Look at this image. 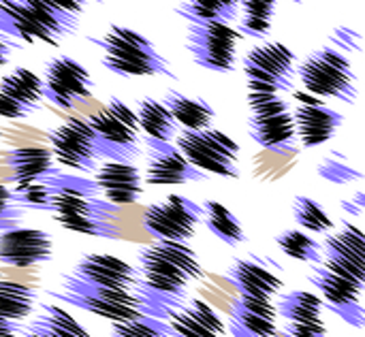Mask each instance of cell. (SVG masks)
Listing matches in <instances>:
<instances>
[{"instance_id": "52a82bcc", "label": "cell", "mask_w": 365, "mask_h": 337, "mask_svg": "<svg viewBox=\"0 0 365 337\" xmlns=\"http://www.w3.org/2000/svg\"><path fill=\"white\" fill-rule=\"evenodd\" d=\"M242 68L246 75L248 92H293L297 83V56L295 51L276 41L255 45L244 58Z\"/></svg>"}, {"instance_id": "5b68a950", "label": "cell", "mask_w": 365, "mask_h": 337, "mask_svg": "<svg viewBox=\"0 0 365 337\" xmlns=\"http://www.w3.org/2000/svg\"><path fill=\"white\" fill-rule=\"evenodd\" d=\"M248 133L263 150L287 152L299 156L302 145L295 135L293 111L282 94L248 92Z\"/></svg>"}, {"instance_id": "d4e9b609", "label": "cell", "mask_w": 365, "mask_h": 337, "mask_svg": "<svg viewBox=\"0 0 365 337\" xmlns=\"http://www.w3.org/2000/svg\"><path fill=\"white\" fill-rule=\"evenodd\" d=\"M0 94L11 98L28 118L36 113L43 105L41 77L30 68H13L0 79Z\"/></svg>"}, {"instance_id": "9c48e42d", "label": "cell", "mask_w": 365, "mask_h": 337, "mask_svg": "<svg viewBox=\"0 0 365 337\" xmlns=\"http://www.w3.org/2000/svg\"><path fill=\"white\" fill-rule=\"evenodd\" d=\"M242 32L222 21H188L186 51L205 71L229 75L237 68V47Z\"/></svg>"}, {"instance_id": "cb8c5ba5", "label": "cell", "mask_w": 365, "mask_h": 337, "mask_svg": "<svg viewBox=\"0 0 365 337\" xmlns=\"http://www.w3.org/2000/svg\"><path fill=\"white\" fill-rule=\"evenodd\" d=\"M165 107L169 109V113L173 115V120L178 122L180 128H190V130H199V128H207L214 126L216 120V109L199 96H188L180 90H167L163 96Z\"/></svg>"}, {"instance_id": "7a4b0ae2", "label": "cell", "mask_w": 365, "mask_h": 337, "mask_svg": "<svg viewBox=\"0 0 365 337\" xmlns=\"http://www.w3.org/2000/svg\"><path fill=\"white\" fill-rule=\"evenodd\" d=\"M137 269L143 286L173 310L184 306L188 284L205 276L197 252L186 242L169 239H156L152 246L141 248L137 252Z\"/></svg>"}, {"instance_id": "4fadbf2b", "label": "cell", "mask_w": 365, "mask_h": 337, "mask_svg": "<svg viewBox=\"0 0 365 337\" xmlns=\"http://www.w3.org/2000/svg\"><path fill=\"white\" fill-rule=\"evenodd\" d=\"M145 147V184L150 186H180L207 182L210 175L192 167L173 141L143 137Z\"/></svg>"}, {"instance_id": "83f0119b", "label": "cell", "mask_w": 365, "mask_h": 337, "mask_svg": "<svg viewBox=\"0 0 365 337\" xmlns=\"http://www.w3.org/2000/svg\"><path fill=\"white\" fill-rule=\"evenodd\" d=\"M203 220L207 231L216 235L220 242H225L231 248H237L240 244L246 242V231L240 222V218L220 201H205L203 205Z\"/></svg>"}, {"instance_id": "d6986e66", "label": "cell", "mask_w": 365, "mask_h": 337, "mask_svg": "<svg viewBox=\"0 0 365 337\" xmlns=\"http://www.w3.org/2000/svg\"><path fill=\"white\" fill-rule=\"evenodd\" d=\"M94 182L105 201L115 207L133 205L143 197V173L135 162L103 160L94 171Z\"/></svg>"}, {"instance_id": "ab89813d", "label": "cell", "mask_w": 365, "mask_h": 337, "mask_svg": "<svg viewBox=\"0 0 365 337\" xmlns=\"http://www.w3.org/2000/svg\"><path fill=\"white\" fill-rule=\"evenodd\" d=\"M284 333L291 337H329L327 336V327L323 321L319 323H291L284 327Z\"/></svg>"}, {"instance_id": "bcb514c9", "label": "cell", "mask_w": 365, "mask_h": 337, "mask_svg": "<svg viewBox=\"0 0 365 337\" xmlns=\"http://www.w3.org/2000/svg\"><path fill=\"white\" fill-rule=\"evenodd\" d=\"M0 130H2V126H0Z\"/></svg>"}, {"instance_id": "8fae6325", "label": "cell", "mask_w": 365, "mask_h": 337, "mask_svg": "<svg viewBox=\"0 0 365 337\" xmlns=\"http://www.w3.org/2000/svg\"><path fill=\"white\" fill-rule=\"evenodd\" d=\"M201 220L203 207L182 195H169L165 201L152 203L143 212V229L154 239L190 242Z\"/></svg>"}, {"instance_id": "9a60e30c", "label": "cell", "mask_w": 365, "mask_h": 337, "mask_svg": "<svg viewBox=\"0 0 365 337\" xmlns=\"http://www.w3.org/2000/svg\"><path fill=\"white\" fill-rule=\"evenodd\" d=\"M53 256V242L47 231L6 224L0 227V263L15 269H28L49 263Z\"/></svg>"}, {"instance_id": "8992f818", "label": "cell", "mask_w": 365, "mask_h": 337, "mask_svg": "<svg viewBox=\"0 0 365 337\" xmlns=\"http://www.w3.org/2000/svg\"><path fill=\"white\" fill-rule=\"evenodd\" d=\"M173 141L186 160L210 177L240 180V143L227 133L214 126L199 130L180 128Z\"/></svg>"}, {"instance_id": "836d02e7", "label": "cell", "mask_w": 365, "mask_h": 337, "mask_svg": "<svg viewBox=\"0 0 365 337\" xmlns=\"http://www.w3.org/2000/svg\"><path fill=\"white\" fill-rule=\"evenodd\" d=\"M276 244L289 259L312 263V265H319L323 261V246L304 231L297 229L284 231L276 237Z\"/></svg>"}, {"instance_id": "ffe728a7", "label": "cell", "mask_w": 365, "mask_h": 337, "mask_svg": "<svg viewBox=\"0 0 365 337\" xmlns=\"http://www.w3.org/2000/svg\"><path fill=\"white\" fill-rule=\"evenodd\" d=\"M0 41L11 47L45 43L58 47L60 41L45 30L17 0H0Z\"/></svg>"}, {"instance_id": "8d00e7d4", "label": "cell", "mask_w": 365, "mask_h": 337, "mask_svg": "<svg viewBox=\"0 0 365 337\" xmlns=\"http://www.w3.org/2000/svg\"><path fill=\"white\" fill-rule=\"evenodd\" d=\"M317 173L323 180H327L331 184H338V186H346V184H353V182H361L364 180V173L359 169H355L342 152L327 154L321 160Z\"/></svg>"}, {"instance_id": "2e32d148", "label": "cell", "mask_w": 365, "mask_h": 337, "mask_svg": "<svg viewBox=\"0 0 365 337\" xmlns=\"http://www.w3.org/2000/svg\"><path fill=\"white\" fill-rule=\"evenodd\" d=\"M321 265L329 271L365 286V235L355 224H344L342 231L325 237Z\"/></svg>"}, {"instance_id": "1f68e13d", "label": "cell", "mask_w": 365, "mask_h": 337, "mask_svg": "<svg viewBox=\"0 0 365 337\" xmlns=\"http://www.w3.org/2000/svg\"><path fill=\"white\" fill-rule=\"evenodd\" d=\"M36 293L19 282L0 280V321L19 323L32 314Z\"/></svg>"}, {"instance_id": "4dcf8cb0", "label": "cell", "mask_w": 365, "mask_h": 337, "mask_svg": "<svg viewBox=\"0 0 365 337\" xmlns=\"http://www.w3.org/2000/svg\"><path fill=\"white\" fill-rule=\"evenodd\" d=\"M276 312L291 323H319L323 321V301L312 293L291 291L278 297Z\"/></svg>"}, {"instance_id": "ac0fdd59", "label": "cell", "mask_w": 365, "mask_h": 337, "mask_svg": "<svg viewBox=\"0 0 365 337\" xmlns=\"http://www.w3.org/2000/svg\"><path fill=\"white\" fill-rule=\"evenodd\" d=\"M79 282L96 286H120V289H141L143 280L137 267L113 254H86L68 271Z\"/></svg>"}, {"instance_id": "3957f363", "label": "cell", "mask_w": 365, "mask_h": 337, "mask_svg": "<svg viewBox=\"0 0 365 337\" xmlns=\"http://www.w3.org/2000/svg\"><path fill=\"white\" fill-rule=\"evenodd\" d=\"M88 38L103 49V66L113 75L178 79L169 66V60L156 49V45L128 26L111 24L103 36Z\"/></svg>"}, {"instance_id": "4316f807", "label": "cell", "mask_w": 365, "mask_h": 337, "mask_svg": "<svg viewBox=\"0 0 365 337\" xmlns=\"http://www.w3.org/2000/svg\"><path fill=\"white\" fill-rule=\"evenodd\" d=\"M135 115H137L139 133H143L145 137L160 139V141H173L180 130L178 122L173 120V115L169 113L165 103L154 96H141L137 100Z\"/></svg>"}, {"instance_id": "603a6c76", "label": "cell", "mask_w": 365, "mask_h": 337, "mask_svg": "<svg viewBox=\"0 0 365 337\" xmlns=\"http://www.w3.org/2000/svg\"><path fill=\"white\" fill-rule=\"evenodd\" d=\"M169 325L173 337H225L227 327L218 314L201 299H192L188 306H182L169 314Z\"/></svg>"}, {"instance_id": "f1b7e54d", "label": "cell", "mask_w": 365, "mask_h": 337, "mask_svg": "<svg viewBox=\"0 0 365 337\" xmlns=\"http://www.w3.org/2000/svg\"><path fill=\"white\" fill-rule=\"evenodd\" d=\"M276 0H240V32L250 38H267L272 34Z\"/></svg>"}, {"instance_id": "f546056e", "label": "cell", "mask_w": 365, "mask_h": 337, "mask_svg": "<svg viewBox=\"0 0 365 337\" xmlns=\"http://www.w3.org/2000/svg\"><path fill=\"white\" fill-rule=\"evenodd\" d=\"M175 13L186 21H222L233 24L240 13V0H184Z\"/></svg>"}, {"instance_id": "30bf717a", "label": "cell", "mask_w": 365, "mask_h": 337, "mask_svg": "<svg viewBox=\"0 0 365 337\" xmlns=\"http://www.w3.org/2000/svg\"><path fill=\"white\" fill-rule=\"evenodd\" d=\"M49 150L56 165L73 169L77 173H94L103 162L98 139L88 118H66L60 126L47 133Z\"/></svg>"}, {"instance_id": "60d3db41", "label": "cell", "mask_w": 365, "mask_h": 337, "mask_svg": "<svg viewBox=\"0 0 365 337\" xmlns=\"http://www.w3.org/2000/svg\"><path fill=\"white\" fill-rule=\"evenodd\" d=\"M51 4H56L58 9H62V11H66L68 15H75V17H81L83 15V11H86V6L90 4V2H94V4H103V0H49Z\"/></svg>"}, {"instance_id": "d590c367", "label": "cell", "mask_w": 365, "mask_h": 337, "mask_svg": "<svg viewBox=\"0 0 365 337\" xmlns=\"http://www.w3.org/2000/svg\"><path fill=\"white\" fill-rule=\"evenodd\" d=\"M111 337H173V329L163 318L139 316L133 321L113 323Z\"/></svg>"}, {"instance_id": "5bb4252c", "label": "cell", "mask_w": 365, "mask_h": 337, "mask_svg": "<svg viewBox=\"0 0 365 337\" xmlns=\"http://www.w3.org/2000/svg\"><path fill=\"white\" fill-rule=\"evenodd\" d=\"M295 98L297 105L291 111L299 145L306 150H314L336 139L338 130L344 124V115L325 105L323 98H317L308 92H295Z\"/></svg>"}, {"instance_id": "74e56055", "label": "cell", "mask_w": 365, "mask_h": 337, "mask_svg": "<svg viewBox=\"0 0 365 337\" xmlns=\"http://www.w3.org/2000/svg\"><path fill=\"white\" fill-rule=\"evenodd\" d=\"M56 222L66 231L90 235V237H105V239L120 237V229L113 224V220H101L90 216H66V218H56Z\"/></svg>"}, {"instance_id": "484cf974", "label": "cell", "mask_w": 365, "mask_h": 337, "mask_svg": "<svg viewBox=\"0 0 365 337\" xmlns=\"http://www.w3.org/2000/svg\"><path fill=\"white\" fill-rule=\"evenodd\" d=\"M21 337H92L66 310L60 306L43 304V314H38L28 327L19 329Z\"/></svg>"}, {"instance_id": "e0dca14e", "label": "cell", "mask_w": 365, "mask_h": 337, "mask_svg": "<svg viewBox=\"0 0 365 337\" xmlns=\"http://www.w3.org/2000/svg\"><path fill=\"white\" fill-rule=\"evenodd\" d=\"M308 280H310V284H314V289H319L323 293V297H325V301L334 314H338L351 327L364 329L365 312L364 306H361V293H364L361 286H357L355 282L329 271L321 263L314 265Z\"/></svg>"}, {"instance_id": "ba28073f", "label": "cell", "mask_w": 365, "mask_h": 337, "mask_svg": "<svg viewBox=\"0 0 365 337\" xmlns=\"http://www.w3.org/2000/svg\"><path fill=\"white\" fill-rule=\"evenodd\" d=\"M88 122L96 133L103 160L135 162L141 156L137 115L118 96H111L101 111L88 118Z\"/></svg>"}, {"instance_id": "7c38bea8", "label": "cell", "mask_w": 365, "mask_h": 337, "mask_svg": "<svg viewBox=\"0 0 365 337\" xmlns=\"http://www.w3.org/2000/svg\"><path fill=\"white\" fill-rule=\"evenodd\" d=\"M41 90L43 98H47L51 105L60 109H73L77 100L92 96L94 81L79 60L71 56H56L45 64Z\"/></svg>"}, {"instance_id": "7402d4cb", "label": "cell", "mask_w": 365, "mask_h": 337, "mask_svg": "<svg viewBox=\"0 0 365 337\" xmlns=\"http://www.w3.org/2000/svg\"><path fill=\"white\" fill-rule=\"evenodd\" d=\"M227 278L237 289L240 297L272 299L282 289V280L255 259H237L229 267Z\"/></svg>"}, {"instance_id": "f6af8a7d", "label": "cell", "mask_w": 365, "mask_h": 337, "mask_svg": "<svg viewBox=\"0 0 365 337\" xmlns=\"http://www.w3.org/2000/svg\"><path fill=\"white\" fill-rule=\"evenodd\" d=\"M19 329H0V337H21L19 336Z\"/></svg>"}, {"instance_id": "277c9868", "label": "cell", "mask_w": 365, "mask_h": 337, "mask_svg": "<svg viewBox=\"0 0 365 337\" xmlns=\"http://www.w3.org/2000/svg\"><path fill=\"white\" fill-rule=\"evenodd\" d=\"M297 77L304 90L319 98H336L349 105L357 103L359 88L351 58L338 47L325 45L297 62Z\"/></svg>"}, {"instance_id": "b9f144b4", "label": "cell", "mask_w": 365, "mask_h": 337, "mask_svg": "<svg viewBox=\"0 0 365 337\" xmlns=\"http://www.w3.org/2000/svg\"><path fill=\"white\" fill-rule=\"evenodd\" d=\"M338 34H342V41H340V38H338V41H334L336 45H342L344 49H353V51H359V45L351 43V36H353V34H357L355 30H351V28H338Z\"/></svg>"}, {"instance_id": "6da1fadb", "label": "cell", "mask_w": 365, "mask_h": 337, "mask_svg": "<svg viewBox=\"0 0 365 337\" xmlns=\"http://www.w3.org/2000/svg\"><path fill=\"white\" fill-rule=\"evenodd\" d=\"M62 304L75 306L101 318L122 323L139 316H152L167 321L173 308L158 297H154L145 286L141 289H120V286H96L75 280L73 276H62V291H47Z\"/></svg>"}, {"instance_id": "ee69618b", "label": "cell", "mask_w": 365, "mask_h": 337, "mask_svg": "<svg viewBox=\"0 0 365 337\" xmlns=\"http://www.w3.org/2000/svg\"><path fill=\"white\" fill-rule=\"evenodd\" d=\"M11 49H13L11 45H6L4 41H0V68L9 64V60H11Z\"/></svg>"}, {"instance_id": "d6a6232c", "label": "cell", "mask_w": 365, "mask_h": 337, "mask_svg": "<svg viewBox=\"0 0 365 337\" xmlns=\"http://www.w3.org/2000/svg\"><path fill=\"white\" fill-rule=\"evenodd\" d=\"M229 331L233 337H274L278 333L276 321L248 310L240 299L231 304Z\"/></svg>"}, {"instance_id": "e575fe53", "label": "cell", "mask_w": 365, "mask_h": 337, "mask_svg": "<svg viewBox=\"0 0 365 337\" xmlns=\"http://www.w3.org/2000/svg\"><path fill=\"white\" fill-rule=\"evenodd\" d=\"M293 218L302 229H306L310 233L325 235V233L334 231V220L325 212V207L306 195H297L293 199Z\"/></svg>"}, {"instance_id": "f35d334b", "label": "cell", "mask_w": 365, "mask_h": 337, "mask_svg": "<svg viewBox=\"0 0 365 337\" xmlns=\"http://www.w3.org/2000/svg\"><path fill=\"white\" fill-rule=\"evenodd\" d=\"M26 209L17 207L15 201H13V190L6 188L4 184H0V227H6V224H15L21 220Z\"/></svg>"}, {"instance_id": "44dd1931", "label": "cell", "mask_w": 365, "mask_h": 337, "mask_svg": "<svg viewBox=\"0 0 365 337\" xmlns=\"http://www.w3.org/2000/svg\"><path fill=\"white\" fill-rule=\"evenodd\" d=\"M4 162L11 169V180L15 184L13 190H19V188L32 184L36 180H43L47 175L62 171L60 167H56L51 150L47 145H41V143L9 150L4 154Z\"/></svg>"}, {"instance_id": "7bdbcfd3", "label": "cell", "mask_w": 365, "mask_h": 337, "mask_svg": "<svg viewBox=\"0 0 365 337\" xmlns=\"http://www.w3.org/2000/svg\"><path fill=\"white\" fill-rule=\"evenodd\" d=\"M364 192H357V197L353 199V201H344L342 203V207L346 209V212H351V214H355V216H361V212H364Z\"/></svg>"}]
</instances>
